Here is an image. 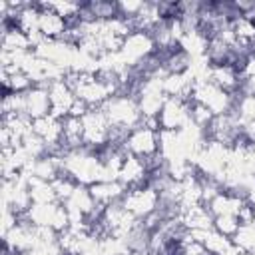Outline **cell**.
<instances>
[{"mask_svg":"<svg viewBox=\"0 0 255 255\" xmlns=\"http://www.w3.org/2000/svg\"><path fill=\"white\" fill-rule=\"evenodd\" d=\"M102 112L108 118L112 129H120V131H129L143 122V116H141L135 96L129 92H124V90L116 92L102 106Z\"/></svg>","mask_w":255,"mask_h":255,"instance_id":"cell-1","label":"cell"},{"mask_svg":"<svg viewBox=\"0 0 255 255\" xmlns=\"http://www.w3.org/2000/svg\"><path fill=\"white\" fill-rule=\"evenodd\" d=\"M191 102L203 106V108L209 110L213 116H221V114L233 112L235 96H231V94H227L225 90L217 88V86H215L213 82H209L207 78H199V80H193Z\"/></svg>","mask_w":255,"mask_h":255,"instance_id":"cell-2","label":"cell"},{"mask_svg":"<svg viewBox=\"0 0 255 255\" xmlns=\"http://www.w3.org/2000/svg\"><path fill=\"white\" fill-rule=\"evenodd\" d=\"M80 122H82V141L86 147L102 149L104 145L110 143L112 126L104 116L102 108H90L86 114L80 116Z\"/></svg>","mask_w":255,"mask_h":255,"instance_id":"cell-3","label":"cell"},{"mask_svg":"<svg viewBox=\"0 0 255 255\" xmlns=\"http://www.w3.org/2000/svg\"><path fill=\"white\" fill-rule=\"evenodd\" d=\"M155 122H157V128L161 131H181V129H185L191 124V104H189V100L165 98Z\"/></svg>","mask_w":255,"mask_h":255,"instance_id":"cell-4","label":"cell"},{"mask_svg":"<svg viewBox=\"0 0 255 255\" xmlns=\"http://www.w3.org/2000/svg\"><path fill=\"white\" fill-rule=\"evenodd\" d=\"M124 207L137 219V221H143L147 217H151L155 211H157V205H159V193L149 187V185H141V187H133V189H128L124 199H122Z\"/></svg>","mask_w":255,"mask_h":255,"instance_id":"cell-5","label":"cell"},{"mask_svg":"<svg viewBox=\"0 0 255 255\" xmlns=\"http://www.w3.org/2000/svg\"><path fill=\"white\" fill-rule=\"evenodd\" d=\"M48 96H50V108H52V116L56 118H68L72 116L78 98L76 92L72 90V86L66 82V78L54 80L48 84Z\"/></svg>","mask_w":255,"mask_h":255,"instance_id":"cell-6","label":"cell"},{"mask_svg":"<svg viewBox=\"0 0 255 255\" xmlns=\"http://www.w3.org/2000/svg\"><path fill=\"white\" fill-rule=\"evenodd\" d=\"M50 114H52V108H50L48 86L36 84L28 92L22 94V116L24 118H28L30 122H36Z\"/></svg>","mask_w":255,"mask_h":255,"instance_id":"cell-7","label":"cell"},{"mask_svg":"<svg viewBox=\"0 0 255 255\" xmlns=\"http://www.w3.org/2000/svg\"><path fill=\"white\" fill-rule=\"evenodd\" d=\"M149 167L143 159L139 157H133V155H128L120 173H118V179L126 185V189H133V187H141V185H147L149 183Z\"/></svg>","mask_w":255,"mask_h":255,"instance_id":"cell-8","label":"cell"},{"mask_svg":"<svg viewBox=\"0 0 255 255\" xmlns=\"http://www.w3.org/2000/svg\"><path fill=\"white\" fill-rule=\"evenodd\" d=\"M68 30V20L62 18L58 12L40 2V34L44 40H62Z\"/></svg>","mask_w":255,"mask_h":255,"instance_id":"cell-9","label":"cell"},{"mask_svg":"<svg viewBox=\"0 0 255 255\" xmlns=\"http://www.w3.org/2000/svg\"><path fill=\"white\" fill-rule=\"evenodd\" d=\"M126 191L128 189L120 179H106V181H98V183L90 185V193L100 207H108L112 203L122 201Z\"/></svg>","mask_w":255,"mask_h":255,"instance_id":"cell-10","label":"cell"}]
</instances>
